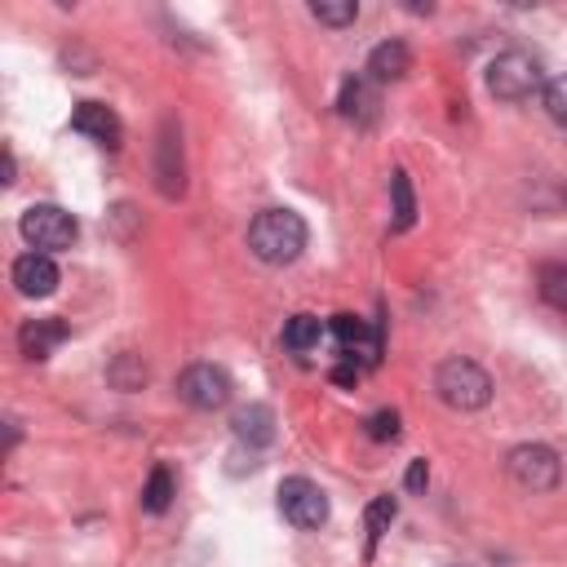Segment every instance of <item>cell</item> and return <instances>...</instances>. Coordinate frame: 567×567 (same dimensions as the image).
<instances>
[{
  "mask_svg": "<svg viewBox=\"0 0 567 567\" xmlns=\"http://www.w3.org/2000/svg\"><path fill=\"white\" fill-rule=\"evenodd\" d=\"M390 190H394V230H408L412 217H416V199H412V182H408L403 168L390 177Z\"/></svg>",
  "mask_w": 567,
  "mask_h": 567,
  "instance_id": "d6986e66",
  "label": "cell"
},
{
  "mask_svg": "<svg viewBox=\"0 0 567 567\" xmlns=\"http://www.w3.org/2000/svg\"><path fill=\"white\" fill-rule=\"evenodd\" d=\"M430 483V470H425V461H412L408 465V492H421Z\"/></svg>",
  "mask_w": 567,
  "mask_h": 567,
  "instance_id": "cb8c5ba5",
  "label": "cell"
},
{
  "mask_svg": "<svg viewBox=\"0 0 567 567\" xmlns=\"http://www.w3.org/2000/svg\"><path fill=\"white\" fill-rule=\"evenodd\" d=\"M536 292H540L545 306L567 315V266L563 261H540L536 266Z\"/></svg>",
  "mask_w": 567,
  "mask_h": 567,
  "instance_id": "9a60e30c",
  "label": "cell"
},
{
  "mask_svg": "<svg viewBox=\"0 0 567 567\" xmlns=\"http://www.w3.org/2000/svg\"><path fill=\"white\" fill-rule=\"evenodd\" d=\"M173 496H177L173 470H168V465H155L151 478H146V487H142V509H146V514H164V509L173 505Z\"/></svg>",
  "mask_w": 567,
  "mask_h": 567,
  "instance_id": "e0dca14e",
  "label": "cell"
},
{
  "mask_svg": "<svg viewBox=\"0 0 567 567\" xmlns=\"http://www.w3.org/2000/svg\"><path fill=\"white\" fill-rule=\"evenodd\" d=\"M390 523H394V496H377V501L368 505V518H363V527H368V554H372L377 540L390 532Z\"/></svg>",
  "mask_w": 567,
  "mask_h": 567,
  "instance_id": "ffe728a7",
  "label": "cell"
},
{
  "mask_svg": "<svg viewBox=\"0 0 567 567\" xmlns=\"http://www.w3.org/2000/svg\"><path fill=\"white\" fill-rule=\"evenodd\" d=\"M62 341H66V323H62L58 315H49V319H27V323L18 328V350H22L27 359H49Z\"/></svg>",
  "mask_w": 567,
  "mask_h": 567,
  "instance_id": "8fae6325",
  "label": "cell"
},
{
  "mask_svg": "<svg viewBox=\"0 0 567 567\" xmlns=\"http://www.w3.org/2000/svg\"><path fill=\"white\" fill-rule=\"evenodd\" d=\"M230 430H235L239 443L266 447V443L275 439V412H270L266 403H248V408H239V412L230 416Z\"/></svg>",
  "mask_w": 567,
  "mask_h": 567,
  "instance_id": "7c38bea8",
  "label": "cell"
},
{
  "mask_svg": "<svg viewBox=\"0 0 567 567\" xmlns=\"http://www.w3.org/2000/svg\"><path fill=\"white\" fill-rule=\"evenodd\" d=\"M248 248L252 257H261L266 266H288L301 257L306 248V221L292 208H266L252 217L248 226Z\"/></svg>",
  "mask_w": 567,
  "mask_h": 567,
  "instance_id": "6da1fadb",
  "label": "cell"
},
{
  "mask_svg": "<svg viewBox=\"0 0 567 567\" xmlns=\"http://www.w3.org/2000/svg\"><path fill=\"white\" fill-rule=\"evenodd\" d=\"M0 182H4V186L13 182V151H4V177H0Z\"/></svg>",
  "mask_w": 567,
  "mask_h": 567,
  "instance_id": "484cf974",
  "label": "cell"
},
{
  "mask_svg": "<svg viewBox=\"0 0 567 567\" xmlns=\"http://www.w3.org/2000/svg\"><path fill=\"white\" fill-rule=\"evenodd\" d=\"M368 439H377V443L399 439V412H372L368 416Z\"/></svg>",
  "mask_w": 567,
  "mask_h": 567,
  "instance_id": "603a6c76",
  "label": "cell"
},
{
  "mask_svg": "<svg viewBox=\"0 0 567 567\" xmlns=\"http://www.w3.org/2000/svg\"><path fill=\"white\" fill-rule=\"evenodd\" d=\"M505 465H509V478L518 487H527V492H549L563 478V465L545 443H518Z\"/></svg>",
  "mask_w": 567,
  "mask_h": 567,
  "instance_id": "8992f818",
  "label": "cell"
},
{
  "mask_svg": "<svg viewBox=\"0 0 567 567\" xmlns=\"http://www.w3.org/2000/svg\"><path fill=\"white\" fill-rule=\"evenodd\" d=\"M447 567H461V563H447Z\"/></svg>",
  "mask_w": 567,
  "mask_h": 567,
  "instance_id": "4316f807",
  "label": "cell"
},
{
  "mask_svg": "<svg viewBox=\"0 0 567 567\" xmlns=\"http://www.w3.org/2000/svg\"><path fill=\"white\" fill-rule=\"evenodd\" d=\"M13 288L22 297H49L58 288V266L49 252H22L13 261Z\"/></svg>",
  "mask_w": 567,
  "mask_h": 567,
  "instance_id": "9c48e42d",
  "label": "cell"
},
{
  "mask_svg": "<svg viewBox=\"0 0 567 567\" xmlns=\"http://www.w3.org/2000/svg\"><path fill=\"white\" fill-rule=\"evenodd\" d=\"M319 337H323V323H319L315 315H292V319L284 323V346H288L292 354L315 350V346H319Z\"/></svg>",
  "mask_w": 567,
  "mask_h": 567,
  "instance_id": "ac0fdd59",
  "label": "cell"
},
{
  "mask_svg": "<svg viewBox=\"0 0 567 567\" xmlns=\"http://www.w3.org/2000/svg\"><path fill=\"white\" fill-rule=\"evenodd\" d=\"M177 399L199 408V412H213V408H226L230 403V377L213 363H190L182 377H177Z\"/></svg>",
  "mask_w": 567,
  "mask_h": 567,
  "instance_id": "ba28073f",
  "label": "cell"
},
{
  "mask_svg": "<svg viewBox=\"0 0 567 567\" xmlns=\"http://www.w3.org/2000/svg\"><path fill=\"white\" fill-rule=\"evenodd\" d=\"M279 514H284L292 527L315 532V527H323V523H328V496H323V487H319V483H310V478L292 474V478H284V483H279Z\"/></svg>",
  "mask_w": 567,
  "mask_h": 567,
  "instance_id": "5b68a950",
  "label": "cell"
},
{
  "mask_svg": "<svg viewBox=\"0 0 567 567\" xmlns=\"http://www.w3.org/2000/svg\"><path fill=\"white\" fill-rule=\"evenodd\" d=\"M159 190L164 195H182V146L173 137V124L159 137Z\"/></svg>",
  "mask_w": 567,
  "mask_h": 567,
  "instance_id": "2e32d148",
  "label": "cell"
},
{
  "mask_svg": "<svg viewBox=\"0 0 567 567\" xmlns=\"http://www.w3.org/2000/svg\"><path fill=\"white\" fill-rule=\"evenodd\" d=\"M310 13H315L319 22H328V27H350V22L359 18V4H354V0H337V4H332V0H315Z\"/></svg>",
  "mask_w": 567,
  "mask_h": 567,
  "instance_id": "44dd1931",
  "label": "cell"
},
{
  "mask_svg": "<svg viewBox=\"0 0 567 567\" xmlns=\"http://www.w3.org/2000/svg\"><path fill=\"white\" fill-rule=\"evenodd\" d=\"M71 128L75 133H84V137H93V142H102V146H120V115L111 111V106H102V102H80L75 111H71Z\"/></svg>",
  "mask_w": 567,
  "mask_h": 567,
  "instance_id": "30bf717a",
  "label": "cell"
},
{
  "mask_svg": "<svg viewBox=\"0 0 567 567\" xmlns=\"http://www.w3.org/2000/svg\"><path fill=\"white\" fill-rule=\"evenodd\" d=\"M434 390H439V399H443L447 408L474 412V408H483V403L492 399V377H487L478 363H470V359H447V363H439V372H434Z\"/></svg>",
  "mask_w": 567,
  "mask_h": 567,
  "instance_id": "7a4b0ae2",
  "label": "cell"
},
{
  "mask_svg": "<svg viewBox=\"0 0 567 567\" xmlns=\"http://www.w3.org/2000/svg\"><path fill=\"white\" fill-rule=\"evenodd\" d=\"M359 372H363V368L341 363V368H332V385H354V381H359Z\"/></svg>",
  "mask_w": 567,
  "mask_h": 567,
  "instance_id": "d4e9b609",
  "label": "cell"
},
{
  "mask_svg": "<svg viewBox=\"0 0 567 567\" xmlns=\"http://www.w3.org/2000/svg\"><path fill=\"white\" fill-rule=\"evenodd\" d=\"M545 111H549L554 124L567 128V75H558V80L545 84Z\"/></svg>",
  "mask_w": 567,
  "mask_h": 567,
  "instance_id": "7402d4cb",
  "label": "cell"
},
{
  "mask_svg": "<svg viewBox=\"0 0 567 567\" xmlns=\"http://www.w3.org/2000/svg\"><path fill=\"white\" fill-rule=\"evenodd\" d=\"M18 230L31 244V252H62V248L75 244L80 221L66 208H58V204H31L22 213V221H18Z\"/></svg>",
  "mask_w": 567,
  "mask_h": 567,
  "instance_id": "3957f363",
  "label": "cell"
},
{
  "mask_svg": "<svg viewBox=\"0 0 567 567\" xmlns=\"http://www.w3.org/2000/svg\"><path fill=\"white\" fill-rule=\"evenodd\" d=\"M487 89L501 102H523V97H532L540 89V62L532 53H523V49H509L487 66Z\"/></svg>",
  "mask_w": 567,
  "mask_h": 567,
  "instance_id": "277c9868",
  "label": "cell"
},
{
  "mask_svg": "<svg viewBox=\"0 0 567 567\" xmlns=\"http://www.w3.org/2000/svg\"><path fill=\"white\" fill-rule=\"evenodd\" d=\"M337 111H341L346 120H354V124H368L372 111H377V89H372V80H368V75H350V80L341 84Z\"/></svg>",
  "mask_w": 567,
  "mask_h": 567,
  "instance_id": "5bb4252c",
  "label": "cell"
},
{
  "mask_svg": "<svg viewBox=\"0 0 567 567\" xmlns=\"http://www.w3.org/2000/svg\"><path fill=\"white\" fill-rule=\"evenodd\" d=\"M408 66H412V53H408V44H403V40H385V44H377V49L368 53V80H372V84L403 80V75H408Z\"/></svg>",
  "mask_w": 567,
  "mask_h": 567,
  "instance_id": "4fadbf2b",
  "label": "cell"
},
{
  "mask_svg": "<svg viewBox=\"0 0 567 567\" xmlns=\"http://www.w3.org/2000/svg\"><path fill=\"white\" fill-rule=\"evenodd\" d=\"M332 337H337V350H341L346 363H354V368H377L381 363V350H385L381 328H372V323H363L354 315H337L332 319Z\"/></svg>",
  "mask_w": 567,
  "mask_h": 567,
  "instance_id": "52a82bcc",
  "label": "cell"
}]
</instances>
